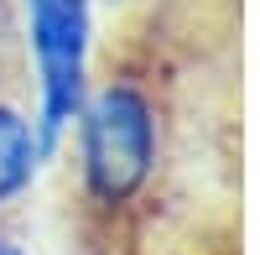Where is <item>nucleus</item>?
<instances>
[{
	"mask_svg": "<svg viewBox=\"0 0 260 255\" xmlns=\"http://www.w3.org/2000/svg\"><path fill=\"white\" fill-rule=\"evenodd\" d=\"M156 167V115L136 83H104L83 104V187L120 208L146 187Z\"/></svg>",
	"mask_w": 260,
	"mask_h": 255,
	"instance_id": "nucleus-1",
	"label": "nucleus"
},
{
	"mask_svg": "<svg viewBox=\"0 0 260 255\" xmlns=\"http://www.w3.org/2000/svg\"><path fill=\"white\" fill-rule=\"evenodd\" d=\"M31 57L42 78V141L83 110V57H89V0H26Z\"/></svg>",
	"mask_w": 260,
	"mask_h": 255,
	"instance_id": "nucleus-2",
	"label": "nucleus"
},
{
	"mask_svg": "<svg viewBox=\"0 0 260 255\" xmlns=\"http://www.w3.org/2000/svg\"><path fill=\"white\" fill-rule=\"evenodd\" d=\"M31 172H37V136L21 110L0 104V203L26 193Z\"/></svg>",
	"mask_w": 260,
	"mask_h": 255,
	"instance_id": "nucleus-3",
	"label": "nucleus"
},
{
	"mask_svg": "<svg viewBox=\"0 0 260 255\" xmlns=\"http://www.w3.org/2000/svg\"><path fill=\"white\" fill-rule=\"evenodd\" d=\"M16 62H21V31H16V16L11 6L0 0V83H6L16 73Z\"/></svg>",
	"mask_w": 260,
	"mask_h": 255,
	"instance_id": "nucleus-4",
	"label": "nucleus"
},
{
	"mask_svg": "<svg viewBox=\"0 0 260 255\" xmlns=\"http://www.w3.org/2000/svg\"><path fill=\"white\" fill-rule=\"evenodd\" d=\"M0 255H26V250H21L16 240H6V235H0Z\"/></svg>",
	"mask_w": 260,
	"mask_h": 255,
	"instance_id": "nucleus-5",
	"label": "nucleus"
}]
</instances>
